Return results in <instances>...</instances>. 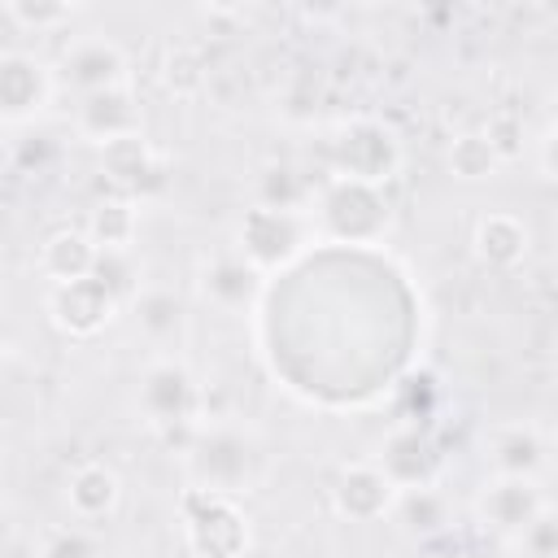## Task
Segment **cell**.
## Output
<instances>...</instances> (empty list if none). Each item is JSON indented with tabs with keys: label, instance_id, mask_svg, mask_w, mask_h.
Returning <instances> with one entry per match:
<instances>
[{
	"label": "cell",
	"instance_id": "17",
	"mask_svg": "<svg viewBox=\"0 0 558 558\" xmlns=\"http://www.w3.org/2000/svg\"><path fill=\"white\" fill-rule=\"evenodd\" d=\"M484 449H488L493 475H527V480H536L541 466L549 462V445H545V436L532 423H501V427H493Z\"/></svg>",
	"mask_w": 558,
	"mask_h": 558
},
{
	"label": "cell",
	"instance_id": "1",
	"mask_svg": "<svg viewBox=\"0 0 558 558\" xmlns=\"http://www.w3.org/2000/svg\"><path fill=\"white\" fill-rule=\"evenodd\" d=\"M187 475H192V488L240 497L262 475V445L235 423L196 427L187 445Z\"/></svg>",
	"mask_w": 558,
	"mask_h": 558
},
{
	"label": "cell",
	"instance_id": "30",
	"mask_svg": "<svg viewBox=\"0 0 558 558\" xmlns=\"http://www.w3.org/2000/svg\"><path fill=\"white\" fill-rule=\"evenodd\" d=\"M519 549L527 554V558H558V514L554 510H545L536 523H527L519 536Z\"/></svg>",
	"mask_w": 558,
	"mask_h": 558
},
{
	"label": "cell",
	"instance_id": "3",
	"mask_svg": "<svg viewBox=\"0 0 558 558\" xmlns=\"http://www.w3.org/2000/svg\"><path fill=\"white\" fill-rule=\"evenodd\" d=\"M314 227L340 244H375L388 231V201L371 183L327 179L314 192Z\"/></svg>",
	"mask_w": 558,
	"mask_h": 558
},
{
	"label": "cell",
	"instance_id": "7",
	"mask_svg": "<svg viewBox=\"0 0 558 558\" xmlns=\"http://www.w3.org/2000/svg\"><path fill=\"white\" fill-rule=\"evenodd\" d=\"M57 83L74 87L78 96L131 87V61L109 35H78L57 57Z\"/></svg>",
	"mask_w": 558,
	"mask_h": 558
},
{
	"label": "cell",
	"instance_id": "25",
	"mask_svg": "<svg viewBox=\"0 0 558 558\" xmlns=\"http://www.w3.org/2000/svg\"><path fill=\"white\" fill-rule=\"evenodd\" d=\"M74 13H78L74 4H39V0H35V4H31V0H9V4H4V17L17 22L22 31H35V35L61 31Z\"/></svg>",
	"mask_w": 558,
	"mask_h": 558
},
{
	"label": "cell",
	"instance_id": "4",
	"mask_svg": "<svg viewBox=\"0 0 558 558\" xmlns=\"http://www.w3.org/2000/svg\"><path fill=\"white\" fill-rule=\"evenodd\" d=\"M327 166H331V179L379 187L401 166V140L379 118H353L336 126V135L327 140Z\"/></svg>",
	"mask_w": 558,
	"mask_h": 558
},
{
	"label": "cell",
	"instance_id": "16",
	"mask_svg": "<svg viewBox=\"0 0 558 558\" xmlns=\"http://www.w3.org/2000/svg\"><path fill=\"white\" fill-rule=\"evenodd\" d=\"M471 248H475L480 266H488V270H514L527 257V248H532V231H527V222L519 214L493 209V214H484L475 222Z\"/></svg>",
	"mask_w": 558,
	"mask_h": 558
},
{
	"label": "cell",
	"instance_id": "12",
	"mask_svg": "<svg viewBox=\"0 0 558 558\" xmlns=\"http://www.w3.org/2000/svg\"><path fill=\"white\" fill-rule=\"evenodd\" d=\"M118 296L92 275V279H78V283H61V288H48V318L57 331L74 336V340H87L96 331H105L118 314Z\"/></svg>",
	"mask_w": 558,
	"mask_h": 558
},
{
	"label": "cell",
	"instance_id": "5",
	"mask_svg": "<svg viewBox=\"0 0 558 558\" xmlns=\"http://www.w3.org/2000/svg\"><path fill=\"white\" fill-rule=\"evenodd\" d=\"M183 536L196 558H244L253 527L248 514L235 506V497L192 488L183 501Z\"/></svg>",
	"mask_w": 558,
	"mask_h": 558
},
{
	"label": "cell",
	"instance_id": "10",
	"mask_svg": "<svg viewBox=\"0 0 558 558\" xmlns=\"http://www.w3.org/2000/svg\"><path fill=\"white\" fill-rule=\"evenodd\" d=\"M545 493L527 475H493L475 493V519L497 536H519L527 523L545 514Z\"/></svg>",
	"mask_w": 558,
	"mask_h": 558
},
{
	"label": "cell",
	"instance_id": "2",
	"mask_svg": "<svg viewBox=\"0 0 558 558\" xmlns=\"http://www.w3.org/2000/svg\"><path fill=\"white\" fill-rule=\"evenodd\" d=\"M318 227L305 209H266V205H253L244 209L240 227H235V253L248 257L262 275L270 270H283L292 266L310 244H314Z\"/></svg>",
	"mask_w": 558,
	"mask_h": 558
},
{
	"label": "cell",
	"instance_id": "22",
	"mask_svg": "<svg viewBox=\"0 0 558 558\" xmlns=\"http://www.w3.org/2000/svg\"><path fill=\"white\" fill-rule=\"evenodd\" d=\"M392 519H397V523H401L410 536H418V541L440 536V532L449 527V497H445L436 484H423V488H401Z\"/></svg>",
	"mask_w": 558,
	"mask_h": 558
},
{
	"label": "cell",
	"instance_id": "29",
	"mask_svg": "<svg viewBox=\"0 0 558 558\" xmlns=\"http://www.w3.org/2000/svg\"><path fill=\"white\" fill-rule=\"evenodd\" d=\"M96 536L83 527V523H74V527H61V532H52L44 545H39V554L35 558H96Z\"/></svg>",
	"mask_w": 558,
	"mask_h": 558
},
{
	"label": "cell",
	"instance_id": "27",
	"mask_svg": "<svg viewBox=\"0 0 558 558\" xmlns=\"http://www.w3.org/2000/svg\"><path fill=\"white\" fill-rule=\"evenodd\" d=\"M96 279H100L118 301H135V292H140V266L131 262V253H100Z\"/></svg>",
	"mask_w": 558,
	"mask_h": 558
},
{
	"label": "cell",
	"instance_id": "24",
	"mask_svg": "<svg viewBox=\"0 0 558 558\" xmlns=\"http://www.w3.org/2000/svg\"><path fill=\"white\" fill-rule=\"evenodd\" d=\"M484 140L493 144L497 161H519L523 157V144H527V131H523V118L514 109H493L488 122H484Z\"/></svg>",
	"mask_w": 558,
	"mask_h": 558
},
{
	"label": "cell",
	"instance_id": "14",
	"mask_svg": "<svg viewBox=\"0 0 558 558\" xmlns=\"http://www.w3.org/2000/svg\"><path fill=\"white\" fill-rule=\"evenodd\" d=\"M375 462L388 471V480H392L397 488H423V484H436V475H440V453H436V445L418 432V423L392 427V432L384 436Z\"/></svg>",
	"mask_w": 558,
	"mask_h": 558
},
{
	"label": "cell",
	"instance_id": "23",
	"mask_svg": "<svg viewBox=\"0 0 558 558\" xmlns=\"http://www.w3.org/2000/svg\"><path fill=\"white\" fill-rule=\"evenodd\" d=\"M445 166H449V174L462 179V183H484V179L497 174L501 161H497L493 144L484 140V131H462V135L449 140V148H445Z\"/></svg>",
	"mask_w": 558,
	"mask_h": 558
},
{
	"label": "cell",
	"instance_id": "26",
	"mask_svg": "<svg viewBox=\"0 0 558 558\" xmlns=\"http://www.w3.org/2000/svg\"><path fill=\"white\" fill-rule=\"evenodd\" d=\"M161 78H166V87L174 92V96H196L201 92V83H205V61L192 52V48H170L166 52V70H161Z\"/></svg>",
	"mask_w": 558,
	"mask_h": 558
},
{
	"label": "cell",
	"instance_id": "6",
	"mask_svg": "<svg viewBox=\"0 0 558 558\" xmlns=\"http://www.w3.org/2000/svg\"><path fill=\"white\" fill-rule=\"evenodd\" d=\"M135 410L153 423V427H179L192 423L201 414V384L187 371V362L161 353L140 371L135 384Z\"/></svg>",
	"mask_w": 558,
	"mask_h": 558
},
{
	"label": "cell",
	"instance_id": "13",
	"mask_svg": "<svg viewBox=\"0 0 558 558\" xmlns=\"http://www.w3.org/2000/svg\"><path fill=\"white\" fill-rule=\"evenodd\" d=\"M140 126H144V109H140V96L131 87L78 96V105H74V131L96 148L131 140V135H140Z\"/></svg>",
	"mask_w": 558,
	"mask_h": 558
},
{
	"label": "cell",
	"instance_id": "19",
	"mask_svg": "<svg viewBox=\"0 0 558 558\" xmlns=\"http://www.w3.org/2000/svg\"><path fill=\"white\" fill-rule=\"evenodd\" d=\"M131 318H135L140 336H144L148 344H157V349H170V344L183 336V327H187L183 296H179L174 288H161V283H148V288L135 292Z\"/></svg>",
	"mask_w": 558,
	"mask_h": 558
},
{
	"label": "cell",
	"instance_id": "28",
	"mask_svg": "<svg viewBox=\"0 0 558 558\" xmlns=\"http://www.w3.org/2000/svg\"><path fill=\"white\" fill-rule=\"evenodd\" d=\"M257 205H266V209H301V201H305V187H301V179L292 174V170H266L262 179H257Z\"/></svg>",
	"mask_w": 558,
	"mask_h": 558
},
{
	"label": "cell",
	"instance_id": "9",
	"mask_svg": "<svg viewBox=\"0 0 558 558\" xmlns=\"http://www.w3.org/2000/svg\"><path fill=\"white\" fill-rule=\"evenodd\" d=\"M401 488L388 480L379 462H349L331 480V510L349 523H379L392 519Z\"/></svg>",
	"mask_w": 558,
	"mask_h": 558
},
{
	"label": "cell",
	"instance_id": "11",
	"mask_svg": "<svg viewBox=\"0 0 558 558\" xmlns=\"http://www.w3.org/2000/svg\"><path fill=\"white\" fill-rule=\"evenodd\" d=\"M196 288H201V296L214 310H222V314H248L257 305L262 288H266V275L248 257H240L235 248H222V253H209L201 262Z\"/></svg>",
	"mask_w": 558,
	"mask_h": 558
},
{
	"label": "cell",
	"instance_id": "20",
	"mask_svg": "<svg viewBox=\"0 0 558 558\" xmlns=\"http://www.w3.org/2000/svg\"><path fill=\"white\" fill-rule=\"evenodd\" d=\"M92 244L100 253H131L135 235H140V209L131 196H109V201H96L92 214H87V227Z\"/></svg>",
	"mask_w": 558,
	"mask_h": 558
},
{
	"label": "cell",
	"instance_id": "15",
	"mask_svg": "<svg viewBox=\"0 0 558 558\" xmlns=\"http://www.w3.org/2000/svg\"><path fill=\"white\" fill-rule=\"evenodd\" d=\"M122 506V480L113 466L105 462H83L70 471L65 480V510L74 514V523H105L113 519Z\"/></svg>",
	"mask_w": 558,
	"mask_h": 558
},
{
	"label": "cell",
	"instance_id": "8",
	"mask_svg": "<svg viewBox=\"0 0 558 558\" xmlns=\"http://www.w3.org/2000/svg\"><path fill=\"white\" fill-rule=\"evenodd\" d=\"M52 92H57V70L44 57L26 48H9L0 57V113L9 131L35 122L48 109Z\"/></svg>",
	"mask_w": 558,
	"mask_h": 558
},
{
	"label": "cell",
	"instance_id": "31",
	"mask_svg": "<svg viewBox=\"0 0 558 558\" xmlns=\"http://www.w3.org/2000/svg\"><path fill=\"white\" fill-rule=\"evenodd\" d=\"M536 157H541V170L558 183V122L545 126V135H541V144H536Z\"/></svg>",
	"mask_w": 558,
	"mask_h": 558
},
{
	"label": "cell",
	"instance_id": "18",
	"mask_svg": "<svg viewBox=\"0 0 558 558\" xmlns=\"http://www.w3.org/2000/svg\"><path fill=\"white\" fill-rule=\"evenodd\" d=\"M96 262H100V248H96L92 235L78 231V227H61V231H52V235L39 244V275H44L52 288L92 279V275H96Z\"/></svg>",
	"mask_w": 558,
	"mask_h": 558
},
{
	"label": "cell",
	"instance_id": "21",
	"mask_svg": "<svg viewBox=\"0 0 558 558\" xmlns=\"http://www.w3.org/2000/svg\"><path fill=\"white\" fill-rule=\"evenodd\" d=\"M100 166H105V174H109L118 187H126V192H144V187L161 174V161H157V153L144 144V135H131V140H118V144L100 148Z\"/></svg>",
	"mask_w": 558,
	"mask_h": 558
}]
</instances>
